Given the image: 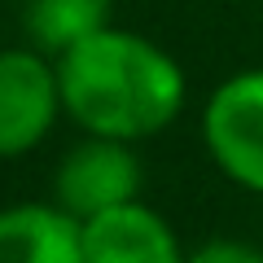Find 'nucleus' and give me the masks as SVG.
Returning a JSON list of instances; mask_svg holds the SVG:
<instances>
[{"label":"nucleus","mask_w":263,"mask_h":263,"mask_svg":"<svg viewBox=\"0 0 263 263\" xmlns=\"http://www.w3.org/2000/svg\"><path fill=\"white\" fill-rule=\"evenodd\" d=\"M141 197V162L132 145L88 136L75 149H66L53 176V206H62L70 219H92L114 206H127Z\"/></svg>","instance_id":"obj_3"},{"label":"nucleus","mask_w":263,"mask_h":263,"mask_svg":"<svg viewBox=\"0 0 263 263\" xmlns=\"http://www.w3.org/2000/svg\"><path fill=\"white\" fill-rule=\"evenodd\" d=\"M184 263H263V250L233 241V237H219V241H206L202 250H193Z\"/></svg>","instance_id":"obj_8"},{"label":"nucleus","mask_w":263,"mask_h":263,"mask_svg":"<svg viewBox=\"0 0 263 263\" xmlns=\"http://www.w3.org/2000/svg\"><path fill=\"white\" fill-rule=\"evenodd\" d=\"M62 110L105 141H149L184 110V70L154 40L105 27L57 57Z\"/></svg>","instance_id":"obj_1"},{"label":"nucleus","mask_w":263,"mask_h":263,"mask_svg":"<svg viewBox=\"0 0 263 263\" xmlns=\"http://www.w3.org/2000/svg\"><path fill=\"white\" fill-rule=\"evenodd\" d=\"M62 114L57 62L40 48H0V158L31 154Z\"/></svg>","instance_id":"obj_4"},{"label":"nucleus","mask_w":263,"mask_h":263,"mask_svg":"<svg viewBox=\"0 0 263 263\" xmlns=\"http://www.w3.org/2000/svg\"><path fill=\"white\" fill-rule=\"evenodd\" d=\"M0 263H84L79 219L53 202H18L0 211Z\"/></svg>","instance_id":"obj_6"},{"label":"nucleus","mask_w":263,"mask_h":263,"mask_svg":"<svg viewBox=\"0 0 263 263\" xmlns=\"http://www.w3.org/2000/svg\"><path fill=\"white\" fill-rule=\"evenodd\" d=\"M22 27L44 57H62L79 40L110 27V0H27Z\"/></svg>","instance_id":"obj_7"},{"label":"nucleus","mask_w":263,"mask_h":263,"mask_svg":"<svg viewBox=\"0 0 263 263\" xmlns=\"http://www.w3.org/2000/svg\"><path fill=\"white\" fill-rule=\"evenodd\" d=\"M202 141L233 184L263 193V66L237 70L211 92Z\"/></svg>","instance_id":"obj_2"},{"label":"nucleus","mask_w":263,"mask_h":263,"mask_svg":"<svg viewBox=\"0 0 263 263\" xmlns=\"http://www.w3.org/2000/svg\"><path fill=\"white\" fill-rule=\"evenodd\" d=\"M84 263H184L180 237L141 197L79 224Z\"/></svg>","instance_id":"obj_5"}]
</instances>
